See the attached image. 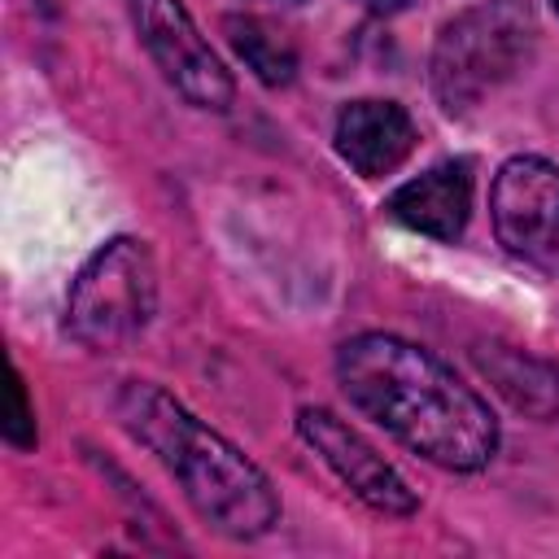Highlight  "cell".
Segmentation results:
<instances>
[{"instance_id":"cell-1","label":"cell","mask_w":559,"mask_h":559,"mask_svg":"<svg viewBox=\"0 0 559 559\" xmlns=\"http://www.w3.org/2000/svg\"><path fill=\"white\" fill-rule=\"evenodd\" d=\"M336 380L367 419L437 467L476 472L498 450V419L489 406L441 358L402 336L362 332L345 341Z\"/></svg>"},{"instance_id":"cell-2","label":"cell","mask_w":559,"mask_h":559,"mask_svg":"<svg viewBox=\"0 0 559 559\" xmlns=\"http://www.w3.org/2000/svg\"><path fill=\"white\" fill-rule=\"evenodd\" d=\"M118 419L140 437L183 485V498L227 537H258L275 524L280 502L258 463H249L231 441L205 428L157 384L131 380L118 393Z\"/></svg>"},{"instance_id":"cell-3","label":"cell","mask_w":559,"mask_h":559,"mask_svg":"<svg viewBox=\"0 0 559 559\" xmlns=\"http://www.w3.org/2000/svg\"><path fill=\"white\" fill-rule=\"evenodd\" d=\"M537 17L528 0H485L437 35L432 92L450 114H467L498 83H507L533 52Z\"/></svg>"},{"instance_id":"cell-4","label":"cell","mask_w":559,"mask_h":559,"mask_svg":"<svg viewBox=\"0 0 559 559\" xmlns=\"http://www.w3.org/2000/svg\"><path fill=\"white\" fill-rule=\"evenodd\" d=\"M157 306V271L153 253L135 236H118L92 253L79 271L66 306L70 332L92 349H122L131 345Z\"/></svg>"},{"instance_id":"cell-5","label":"cell","mask_w":559,"mask_h":559,"mask_svg":"<svg viewBox=\"0 0 559 559\" xmlns=\"http://www.w3.org/2000/svg\"><path fill=\"white\" fill-rule=\"evenodd\" d=\"M493 231L528 266L559 275V166L511 157L493 179Z\"/></svg>"},{"instance_id":"cell-6","label":"cell","mask_w":559,"mask_h":559,"mask_svg":"<svg viewBox=\"0 0 559 559\" xmlns=\"http://www.w3.org/2000/svg\"><path fill=\"white\" fill-rule=\"evenodd\" d=\"M127 4H131L140 44L157 61V70L192 105L223 114L231 105L236 87H231V74L223 70V61L214 57V48L205 44V35L197 31V22L188 17V9L179 0H127Z\"/></svg>"},{"instance_id":"cell-7","label":"cell","mask_w":559,"mask_h":559,"mask_svg":"<svg viewBox=\"0 0 559 559\" xmlns=\"http://www.w3.org/2000/svg\"><path fill=\"white\" fill-rule=\"evenodd\" d=\"M297 432L314 445V454H323V463L376 511L384 515H411L419 502H415V489L397 476L393 463H384L376 454V445H367L345 419H336L332 411L323 406H306L297 415Z\"/></svg>"},{"instance_id":"cell-8","label":"cell","mask_w":559,"mask_h":559,"mask_svg":"<svg viewBox=\"0 0 559 559\" xmlns=\"http://www.w3.org/2000/svg\"><path fill=\"white\" fill-rule=\"evenodd\" d=\"M389 214L424 236L454 240L467 227L472 214V166L467 162H441L424 170L419 179L402 183L389 197Z\"/></svg>"},{"instance_id":"cell-9","label":"cell","mask_w":559,"mask_h":559,"mask_svg":"<svg viewBox=\"0 0 559 559\" xmlns=\"http://www.w3.org/2000/svg\"><path fill=\"white\" fill-rule=\"evenodd\" d=\"M415 144L411 114L393 100H354L336 118V148L358 175H389Z\"/></svg>"},{"instance_id":"cell-10","label":"cell","mask_w":559,"mask_h":559,"mask_svg":"<svg viewBox=\"0 0 559 559\" xmlns=\"http://www.w3.org/2000/svg\"><path fill=\"white\" fill-rule=\"evenodd\" d=\"M223 31L231 39V48L245 57V66L266 83V87H284L297 74V52L284 35H275L271 26H262L258 17H223Z\"/></svg>"},{"instance_id":"cell-11","label":"cell","mask_w":559,"mask_h":559,"mask_svg":"<svg viewBox=\"0 0 559 559\" xmlns=\"http://www.w3.org/2000/svg\"><path fill=\"white\" fill-rule=\"evenodd\" d=\"M4 437L22 450L35 445V411L26 406V384L17 371H9V411H4Z\"/></svg>"},{"instance_id":"cell-12","label":"cell","mask_w":559,"mask_h":559,"mask_svg":"<svg viewBox=\"0 0 559 559\" xmlns=\"http://www.w3.org/2000/svg\"><path fill=\"white\" fill-rule=\"evenodd\" d=\"M362 9H371V13H393V9H402L406 0H358Z\"/></svg>"},{"instance_id":"cell-13","label":"cell","mask_w":559,"mask_h":559,"mask_svg":"<svg viewBox=\"0 0 559 559\" xmlns=\"http://www.w3.org/2000/svg\"><path fill=\"white\" fill-rule=\"evenodd\" d=\"M555 9H559V0H555Z\"/></svg>"}]
</instances>
